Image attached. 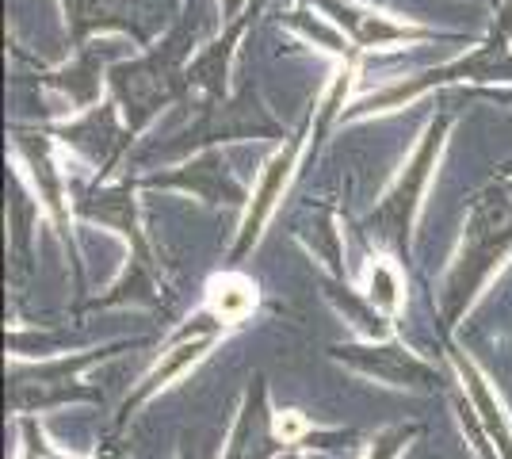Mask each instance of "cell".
Instances as JSON below:
<instances>
[{
	"label": "cell",
	"mask_w": 512,
	"mask_h": 459,
	"mask_svg": "<svg viewBox=\"0 0 512 459\" xmlns=\"http://www.w3.org/2000/svg\"><path fill=\"white\" fill-rule=\"evenodd\" d=\"M409 437H413V429H406V425H394V429L379 433V437L363 448V459H398L402 452H406Z\"/></svg>",
	"instance_id": "obj_12"
},
{
	"label": "cell",
	"mask_w": 512,
	"mask_h": 459,
	"mask_svg": "<svg viewBox=\"0 0 512 459\" xmlns=\"http://www.w3.org/2000/svg\"><path fill=\"white\" fill-rule=\"evenodd\" d=\"M20 459H69L35 429V421H23V456Z\"/></svg>",
	"instance_id": "obj_13"
},
{
	"label": "cell",
	"mask_w": 512,
	"mask_h": 459,
	"mask_svg": "<svg viewBox=\"0 0 512 459\" xmlns=\"http://www.w3.org/2000/svg\"><path fill=\"white\" fill-rule=\"evenodd\" d=\"M344 364H352L356 372L371 375L390 387H432V368L421 356H413L402 345L390 341H371V345H352V349L337 352Z\"/></svg>",
	"instance_id": "obj_6"
},
{
	"label": "cell",
	"mask_w": 512,
	"mask_h": 459,
	"mask_svg": "<svg viewBox=\"0 0 512 459\" xmlns=\"http://www.w3.org/2000/svg\"><path fill=\"white\" fill-rule=\"evenodd\" d=\"M363 295L386 318H398L406 306V284H402V268L394 257H371L367 261V280H363Z\"/></svg>",
	"instance_id": "obj_10"
},
{
	"label": "cell",
	"mask_w": 512,
	"mask_h": 459,
	"mask_svg": "<svg viewBox=\"0 0 512 459\" xmlns=\"http://www.w3.org/2000/svg\"><path fill=\"white\" fill-rule=\"evenodd\" d=\"M512 257V199H478L463 226V245L451 261L440 291V306L451 322L490 287V280Z\"/></svg>",
	"instance_id": "obj_1"
},
{
	"label": "cell",
	"mask_w": 512,
	"mask_h": 459,
	"mask_svg": "<svg viewBox=\"0 0 512 459\" xmlns=\"http://www.w3.org/2000/svg\"><path fill=\"white\" fill-rule=\"evenodd\" d=\"M451 364H455V375H459V383H463V391L470 398V410L478 414V429L486 433L497 456L512 459V417L505 410L497 387L490 383V375L482 372L463 349H451Z\"/></svg>",
	"instance_id": "obj_5"
},
{
	"label": "cell",
	"mask_w": 512,
	"mask_h": 459,
	"mask_svg": "<svg viewBox=\"0 0 512 459\" xmlns=\"http://www.w3.org/2000/svg\"><path fill=\"white\" fill-rule=\"evenodd\" d=\"M222 329H226V326H222L218 318H211V314L203 310V314L195 318L192 326L180 329V333L172 337L169 345L161 349V356L153 360L150 372L142 375V387L134 391V398H130V402L138 406V402H146V398H153L157 391H165V387H172L176 379H184V375L192 372L195 364H199V360H203V356H207V352H211L214 345L222 341ZM130 402H127V406H130Z\"/></svg>",
	"instance_id": "obj_4"
},
{
	"label": "cell",
	"mask_w": 512,
	"mask_h": 459,
	"mask_svg": "<svg viewBox=\"0 0 512 459\" xmlns=\"http://www.w3.org/2000/svg\"><path fill=\"white\" fill-rule=\"evenodd\" d=\"M264 402H268V391L256 379V387L249 391V402L237 417L234 437L226 444L222 459H276L279 448H287L276 437V414H264Z\"/></svg>",
	"instance_id": "obj_8"
},
{
	"label": "cell",
	"mask_w": 512,
	"mask_h": 459,
	"mask_svg": "<svg viewBox=\"0 0 512 459\" xmlns=\"http://www.w3.org/2000/svg\"><path fill=\"white\" fill-rule=\"evenodd\" d=\"M302 150H306V131L295 134V138H287V142H283V146L268 157V165L260 169V176H256V188H253V199H249L245 219H241V241H237V249H234V261H241V257L249 253V245H256V241H260V234H264L268 219L276 215V207H279V199H283V192H287V184L295 180V169H299Z\"/></svg>",
	"instance_id": "obj_3"
},
{
	"label": "cell",
	"mask_w": 512,
	"mask_h": 459,
	"mask_svg": "<svg viewBox=\"0 0 512 459\" xmlns=\"http://www.w3.org/2000/svg\"><path fill=\"white\" fill-rule=\"evenodd\" d=\"M256 284L249 276H241V272H222V276H214L211 284H207V303L203 310L218 318L222 326H241V322H249L256 310Z\"/></svg>",
	"instance_id": "obj_9"
},
{
	"label": "cell",
	"mask_w": 512,
	"mask_h": 459,
	"mask_svg": "<svg viewBox=\"0 0 512 459\" xmlns=\"http://www.w3.org/2000/svg\"><path fill=\"white\" fill-rule=\"evenodd\" d=\"M20 153H23V161L31 165L35 180H39V196H43L46 211H50L54 219H62V169H54L50 142H46V138H23Z\"/></svg>",
	"instance_id": "obj_11"
},
{
	"label": "cell",
	"mask_w": 512,
	"mask_h": 459,
	"mask_svg": "<svg viewBox=\"0 0 512 459\" xmlns=\"http://www.w3.org/2000/svg\"><path fill=\"white\" fill-rule=\"evenodd\" d=\"M279 459H302V456H299V452H283Z\"/></svg>",
	"instance_id": "obj_14"
},
{
	"label": "cell",
	"mask_w": 512,
	"mask_h": 459,
	"mask_svg": "<svg viewBox=\"0 0 512 459\" xmlns=\"http://www.w3.org/2000/svg\"><path fill=\"white\" fill-rule=\"evenodd\" d=\"M333 20L341 23V31L348 35V43L356 50H386L394 43H409V39H421L425 31H417L413 23L390 20L383 12H371L367 4L356 0H325Z\"/></svg>",
	"instance_id": "obj_7"
},
{
	"label": "cell",
	"mask_w": 512,
	"mask_h": 459,
	"mask_svg": "<svg viewBox=\"0 0 512 459\" xmlns=\"http://www.w3.org/2000/svg\"><path fill=\"white\" fill-rule=\"evenodd\" d=\"M451 119H436L425 131V138L417 142V150L402 165V173L390 180V188L383 192V199L375 203L371 211V226H375V238L383 241L390 253H406L409 249V234H413V222L421 215L428 196V184H432V173L440 165V153H444V142H448Z\"/></svg>",
	"instance_id": "obj_2"
}]
</instances>
